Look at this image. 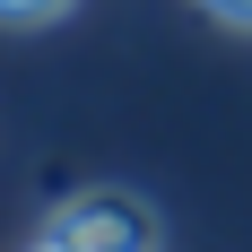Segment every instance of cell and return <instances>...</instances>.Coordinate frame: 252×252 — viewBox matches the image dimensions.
I'll return each mask as SVG.
<instances>
[{"instance_id":"3","label":"cell","mask_w":252,"mask_h":252,"mask_svg":"<svg viewBox=\"0 0 252 252\" xmlns=\"http://www.w3.org/2000/svg\"><path fill=\"white\" fill-rule=\"evenodd\" d=\"M200 9H218L226 26H252V0H200Z\"/></svg>"},{"instance_id":"2","label":"cell","mask_w":252,"mask_h":252,"mask_svg":"<svg viewBox=\"0 0 252 252\" xmlns=\"http://www.w3.org/2000/svg\"><path fill=\"white\" fill-rule=\"evenodd\" d=\"M78 0H0V18L9 26H52V18H70Z\"/></svg>"},{"instance_id":"1","label":"cell","mask_w":252,"mask_h":252,"mask_svg":"<svg viewBox=\"0 0 252 252\" xmlns=\"http://www.w3.org/2000/svg\"><path fill=\"white\" fill-rule=\"evenodd\" d=\"M157 209L148 200H130V191H87V200H70V209H52L44 226H35V244L44 252H139V244H157Z\"/></svg>"}]
</instances>
